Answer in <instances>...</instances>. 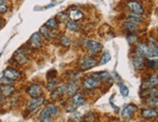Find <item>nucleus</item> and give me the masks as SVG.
Instances as JSON below:
<instances>
[{"instance_id":"f257e3e1","label":"nucleus","mask_w":158,"mask_h":122,"mask_svg":"<svg viewBox=\"0 0 158 122\" xmlns=\"http://www.w3.org/2000/svg\"><path fill=\"white\" fill-rule=\"evenodd\" d=\"M3 77L8 79L9 81H15L18 80L20 78V73L16 70L15 68H12V67H8L6 68L3 72Z\"/></svg>"},{"instance_id":"f03ea898","label":"nucleus","mask_w":158,"mask_h":122,"mask_svg":"<svg viewBox=\"0 0 158 122\" xmlns=\"http://www.w3.org/2000/svg\"><path fill=\"white\" fill-rule=\"evenodd\" d=\"M13 59L16 61V63L19 65H24L28 62V56L23 49H19L13 55Z\"/></svg>"},{"instance_id":"7ed1b4c3","label":"nucleus","mask_w":158,"mask_h":122,"mask_svg":"<svg viewBox=\"0 0 158 122\" xmlns=\"http://www.w3.org/2000/svg\"><path fill=\"white\" fill-rule=\"evenodd\" d=\"M43 38L44 37L41 35L40 32H36L30 37L28 44L33 49H39V47L43 46Z\"/></svg>"},{"instance_id":"20e7f679","label":"nucleus","mask_w":158,"mask_h":122,"mask_svg":"<svg viewBox=\"0 0 158 122\" xmlns=\"http://www.w3.org/2000/svg\"><path fill=\"white\" fill-rule=\"evenodd\" d=\"M127 7L133 14H137V15H143V12H145L142 4L136 1V0H129L127 2Z\"/></svg>"},{"instance_id":"39448f33","label":"nucleus","mask_w":158,"mask_h":122,"mask_svg":"<svg viewBox=\"0 0 158 122\" xmlns=\"http://www.w3.org/2000/svg\"><path fill=\"white\" fill-rule=\"evenodd\" d=\"M26 93L29 95L31 98H38L41 97L43 94V89L39 84H31L27 88Z\"/></svg>"},{"instance_id":"423d86ee","label":"nucleus","mask_w":158,"mask_h":122,"mask_svg":"<svg viewBox=\"0 0 158 122\" xmlns=\"http://www.w3.org/2000/svg\"><path fill=\"white\" fill-rule=\"evenodd\" d=\"M137 51L143 57H152V51L149 45L143 44V43L138 44V46H137Z\"/></svg>"},{"instance_id":"0eeeda50","label":"nucleus","mask_w":158,"mask_h":122,"mask_svg":"<svg viewBox=\"0 0 158 122\" xmlns=\"http://www.w3.org/2000/svg\"><path fill=\"white\" fill-rule=\"evenodd\" d=\"M45 102V98L44 97H38V98H32L28 103L26 105L27 110L29 111H34V110H37L39 107H41Z\"/></svg>"},{"instance_id":"6e6552de","label":"nucleus","mask_w":158,"mask_h":122,"mask_svg":"<svg viewBox=\"0 0 158 122\" xmlns=\"http://www.w3.org/2000/svg\"><path fill=\"white\" fill-rule=\"evenodd\" d=\"M137 108H138L137 106H135L133 104H129V105L125 106L121 112V116L124 119H130L133 116L134 112L137 111Z\"/></svg>"},{"instance_id":"1a4fd4ad","label":"nucleus","mask_w":158,"mask_h":122,"mask_svg":"<svg viewBox=\"0 0 158 122\" xmlns=\"http://www.w3.org/2000/svg\"><path fill=\"white\" fill-rule=\"evenodd\" d=\"M79 89V85L75 80H72L71 83L64 84V93L68 96H73L77 93Z\"/></svg>"},{"instance_id":"9d476101","label":"nucleus","mask_w":158,"mask_h":122,"mask_svg":"<svg viewBox=\"0 0 158 122\" xmlns=\"http://www.w3.org/2000/svg\"><path fill=\"white\" fill-rule=\"evenodd\" d=\"M97 65L96 63V60L92 57H85L84 60H82V62L81 63V69L82 71H86V70H89V69H92L93 67H95Z\"/></svg>"},{"instance_id":"9b49d317","label":"nucleus","mask_w":158,"mask_h":122,"mask_svg":"<svg viewBox=\"0 0 158 122\" xmlns=\"http://www.w3.org/2000/svg\"><path fill=\"white\" fill-rule=\"evenodd\" d=\"M132 64L134 66L135 69L137 70H141L143 69V67L146 65V62H145V57L141 54L138 53V55H135L133 58H132Z\"/></svg>"},{"instance_id":"f8f14e48","label":"nucleus","mask_w":158,"mask_h":122,"mask_svg":"<svg viewBox=\"0 0 158 122\" xmlns=\"http://www.w3.org/2000/svg\"><path fill=\"white\" fill-rule=\"evenodd\" d=\"M91 77L94 78L96 80H98V81H106L111 78V75H110V73L107 71H102V72L92 73Z\"/></svg>"},{"instance_id":"ddd939ff","label":"nucleus","mask_w":158,"mask_h":122,"mask_svg":"<svg viewBox=\"0 0 158 122\" xmlns=\"http://www.w3.org/2000/svg\"><path fill=\"white\" fill-rule=\"evenodd\" d=\"M98 85H99V81L96 80L94 78H87L82 83V86L86 88V89H93V88L98 87Z\"/></svg>"},{"instance_id":"4468645a","label":"nucleus","mask_w":158,"mask_h":122,"mask_svg":"<svg viewBox=\"0 0 158 122\" xmlns=\"http://www.w3.org/2000/svg\"><path fill=\"white\" fill-rule=\"evenodd\" d=\"M102 47H103V46L100 43L96 42V41H89V43H88L89 52L93 54V55L96 53H98L102 50Z\"/></svg>"},{"instance_id":"2eb2a0df","label":"nucleus","mask_w":158,"mask_h":122,"mask_svg":"<svg viewBox=\"0 0 158 122\" xmlns=\"http://www.w3.org/2000/svg\"><path fill=\"white\" fill-rule=\"evenodd\" d=\"M68 17L70 18L71 20L77 22V20H80L81 18H84V13L81 12L78 9H71L69 11V14H68Z\"/></svg>"},{"instance_id":"dca6fc26","label":"nucleus","mask_w":158,"mask_h":122,"mask_svg":"<svg viewBox=\"0 0 158 122\" xmlns=\"http://www.w3.org/2000/svg\"><path fill=\"white\" fill-rule=\"evenodd\" d=\"M0 91H1V95L5 97H9L15 92V87L11 84H3L0 87Z\"/></svg>"},{"instance_id":"f3484780","label":"nucleus","mask_w":158,"mask_h":122,"mask_svg":"<svg viewBox=\"0 0 158 122\" xmlns=\"http://www.w3.org/2000/svg\"><path fill=\"white\" fill-rule=\"evenodd\" d=\"M72 104L75 105L76 107L82 106L85 104V99L84 96H82V94L76 93L75 95H73V97H72Z\"/></svg>"},{"instance_id":"a211bd4d","label":"nucleus","mask_w":158,"mask_h":122,"mask_svg":"<svg viewBox=\"0 0 158 122\" xmlns=\"http://www.w3.org/2000/svg\"><path fill=\"white\" fill-rule=\"evenodd\" d=\"M158 95V90L154 86H149L148 88L143 90L142 97H146V98H150V97H157Z\"/></svg>"},{"instance_id":"6ab92c4d","label":"nucleus","mask_w":158,"mask_h":122,"mask_svg":"<svg viewBox=\"0 0 158 122\" xmlns=\"http://www.w3.org/2000/svg\"><path fill=\"white\" fill-rule=\"evenodd\" d=\"M64 94H65L64 93V85H62V86H59V87L56 88L53 91H52L51 97L52 100H57L62 97Z\"/></svg>"},{"instance_id":"aec40b11","label":"nucleus","mask_w":158,"mask_h":122,"mask_svg":"<svg viewBox=\"0 0 158 122\" xmlns=\"http://www.w3.org/2000/svg\"><path fill=\"white\" fill-rule=\"evenodd\" d=\"M142 116L143 118L156 117V116H158V112H157V111L152 110V108H143V110H142Z\"/></svg>"},{"instance_id":"412c9836","label":"nucleus","mask_w":158,"mask_h":122,"mask_svg":"<svg viewBox=\"0 0 158 122\" xmlns=\"http://www.w3.org/2000/svg\"><path fill=\"white\" fill-rule=\"evenodd\" d=\"M40 33H41V35L46 39H51L53 37V31H52V29H50L49 27H47L46 25L41 27Z\"/></svg>"},{"instance_id":"4be33fe9","label":"nucleus","mask_w":158,"mask_h":122,"mask_svg":"<svg viewBox=\"0 0 158 122\" xmlns=\"http://www.w3.org/2000/svg\"><path fill=\"white\" fill-rule=\"evenodd\" d=\"M123 27H124V29H126L127 31L133 32V31L138 29V24L128 20V22H125L124 23H123Z\"/></svg>"},{"instance_id":"5701e85b","label":"nucleus","mask_w":158,"mask_h":122,"mask_svg":"<svg viewBox=\"0 0 158 122\" xmlns=\"http://www.w3.org/2000/svg\"><path fill=\"white\" fill-rule=\"evenodd\" d=\"M47 27H49L50 29H56L58 27V20L56 18H52L49 20H47V22L45 24Z\"/></svg>"},{"instance_id":"b1692460","label":"nucleus","mask_w":158,"mask_h":122,"mask_svg":"<svg viewBox=\"0 0 158 122\" xmlns=\"http://www.w3.org/2000/svg\"><path fill=\"white\" fill-rule=\"evenodd\" d=\"M44 110L47 112H49L52 116V115H56L57 112H58V108H57V107L56 106H54V105H52V104H50V105H48Z\"/></svg>"},{"instance_id":"393cba45","label":"nucleus","mask_w":158,"mask_h":122,"mask_svg":"<svg viewBox=\"0 0 158 122\" xmlns=\"http://www.w3.org/2000/svg\"><path fill=\"white\" fill-rule=\"evenodd\" d=\"M128 20H130V22H135L137 24L143 22L141 15H137V14H130L128 16Z\"/></svg>"},{"instance_id":"a878e982","label":"nucleus","mask_w":158,"mask_h":122,"mask_svg":"<svg viewBox=\"0 0 158 122\" xmlns=\"http://www.w3.org/2000/svg\"><path fill=\"white\" fill-rule=\"evenodd\" d=\"M58 87V85H57V81L54 79H50L49 80V83H48V84H47V89L49 90V91H53L56 88H57Z\"/></svg>"},{"instance_id":"bb28decb","label":"nucleus","mask_w":158,"mask_h":122,"mask_svg":"<svg viewBox=\"0 0 158 122\" xmlns=\"http://www.w3.org/2000/svg\"><path fill=\"white\" fill-rule=\"evenodd\" d=\"M80 28V26L78 23H76V22L74 20H70V22H67V29L70 31H77Z\"/></svg>"},{"instance_id":"cd10ccee","label":"nucleus","mask_w":158,"mask_h":122,"mask_svg":"<svg viewBox=\"0 0 158 122\" xmlns=\"http://www.w3.org/2000/svg\"><path fill=\"white\" fill-rule=\"evenodd\" d=\"M110 60H111V54H110L108 51H106V52H104V53L102 54V57L100 59V64L101 65L107 64Z\"/></svg>"},{"instance_id":"c85d7f7f","label":"nucleus","mask_w":158,"mask_h":122,"mask_svg":"<svg viewBox=\"0 0 158 122\" xmlns=\"http://www.w3.org/2000/svg\"><path fill=\"white\" fill-rule=\"evenodd\" d=\"M118 86H119V90H120V93L123 97H127L128 96V94H129V89H128V87L125 85V84H123L121 83H118Z\"/></svg>"},{"instance_id":"c756f323","label":"nucleus","mask_w":158,"mask_h":122,"mask_svg":"<svg viewBox=\"0 0 158 122\" xmlns=\"http://www.w3.org/2000/svg\"><path fill=\"white\" fill-rule=\"evenodd\" d=\"M148 83L149 86L158 85V76H156V75H152V76L148 78Z\"/></svg>"},{"instance_id":"7c9ffc66","label":"nucleus","mask_w":158,"mask_h":122,"mask_svg":"<svg viewBox=\"0 0 158 122\" xmlns=\"http://www.w3.org/2000/svg\"><path fill=\"white\" fill-rule=\"evenodd\" d=\"M147 104L152 106V107H157L158 106V98L157 97H150L148 98L147 100Z\"/></svg>"},{"instance_id":"2f4dec72","label":"nucleus","mask_w":158,"mask_h":122,"mask_svg":"<svg viewBox=\"0 0 158 122\" xmlns=\"http://www.w3.org/2000/svg\"><path fill=\"white\" fill-rule=\"evenodd\" d=\"M60 44L62 45L63 47H70V45H71V41H70V39L68 38V37L62 36V37L60 38Z\"/></svg>"},{"instance_id":"473e14b6","label":"nucleus","mask_w":158,"mask_h":122,"mask_svg":"<svg viewBox=\"0 0 158 122\" xmlns=\"http://www.w3.org/2000/svg\"><path fill=\"white\" fill-rule=\"evenodd\" d=\"M149 47H150V49H152V56L158 57V47L154 43H152L149 45Z\"/></svg>"},{"instance_id":"72a5a7b5","label":"nucleus","mask_w":158,"mask_h":122,"mask_svg":"<svg viewBox=\"0 0 158 122\" xmlns=\"http://www.w3.org/2000/svg\"><path fill=\"white\" fill-rule=\"evenodd\" d=\"M56 74H57V72L56 71V70H51V71H49L48 72V74H47V78H48V79H54L56 77Z\"/></svg>"},{"instance_id":"f704fd0d","label":"nucleus","mask_w":158,"mask_h":122,"mask_svg":"<svg viewBox=\"0 0 158 122\" xmlns=\"http://www.w3.org/2000/svg\"><path fill=\"white\" fill-rule=\"evenodd\" d=\"M148 63L152 69H158V60H148Z\"/></svg>"},{"instance_id":"c9c22d12","label":"nucleus","mask_w":158,"mask_h":122,"mask_svg":"<svg viewBox=\"0 0 158 122\" xmlns=\"http://www.w3.org/2000/svg\"><path fill=\"white\" fill-rule=\"evenodd\" d=\"M127 40H128V42L130 44H133L134 42H136V40H137V36L135 35V34H131V35H129L127 37Z\"/></svg>"},{"instance_id":"e433bc0d","label":"nucleus","mask_w":158,"mask_h":122,"mask_svg":"<svg viewBox=\"0 0 158 122\" xmlns=\"http://www.w3.org/2000/svg\"><path fill=\"white\" fill-rule=\"evenodd\" d=\"M58 17H60V19H59V22H67L68 20V15H64L63 13H61L58 15Z\"/></svg>"},{"instance_id":"4c0bfd02","label":"nucleus","mask_w":158,"mask_h":122,"mask_svg":"<svg viewBox=\"0 0 158 122\" xmlns=\"http://www.w3.org/2000/svg\"><path fill=\"white\" fill-rule=\"evenodd\" d=\"M8 11V7L5 4H0V14H4Z\"/></svg>"},{"instance_id":"58836bf2","label":"nucleus","mask_w":158,"mask_h":122,"mask_svg":"<svg viewBox=\"0 0 158 122\" xmlns=\"http://www.w3.org/2000/svg\"><path fill=\"white\" fill-rule=\"evenodd\" d=\"M81 119V114H80L79 112H75V113H74V120H75V121H77V122H79Z\"/></svg>"},{"instance_id":"ea45409f","label":"nucleus","mask_w":158,"mask_h":122,"mask_svg":"<svg viewBox=\"0 0 158 122\" xmlns=\"http://www.w3.org/2000/svg\"><path fill=\"white\" fill-rule=\"evenodd\" d=\"M3 23H4V19L2 18H0V27L3 25Z\"/></svg>"},{"instance_id":"a19ab883","label":"nucleus","mask_w":158,"mask_h":122,"mask_svg":"<svg viewBox=\"0 0 158 122\" xmlns=\"http://www.w3.org/2000/svg\"><path fill=\"white\" fill-rule=\"evenodd\" d=\"M6 3V0H0V4H5Z\"/></svg>"},{"instance_id":"79ce46f5","label":"nucleus","mask_w":158,"mask_h":122,"mask_svg":"<svg viewBox=\"0 0 158 122\" xmlns=\"http://www.w3.org/2000/svg\"><path fill=\"white\" fill-rule=\"evenodd\" d=\"M1 101H2V95L0 94V102H1Z\"/></svg>"},{"instance_id":"37998d69","label":"nucleus","mask_w":158,"mask_h":122,"mask_svg":"<svg viewBox=\"0 0 158 122\" xmlns=\"http://www.w3.org/2000/svg\"><path fill=\"white\" fill-rule=\"evenodd\" d=\"M1 54H2V53H0V56H1Z\"/></svg>"}]
</instances>
